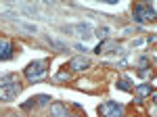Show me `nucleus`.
<instances>
[{
	"label": "nucleus",
	"instance_id": "nucleus-1",
	"mask_svg": "<svg viewBox=\"0 0 157 117\" xmlns=\"http://www.w3.org/2000/svg\"><path fill=\"white\" fill-rule=\"evenodd\" d=\"M21 92V84L13 73H0V100H13Z\"/></svg>",
	"mask_w": 157,
	"mask_h": 117
},
{
	"label": "nucleus",
	"instance_id": "nucleus-2",
	"mask_svg": "<svg viewBox=\"0 0 157 117\" xmlns=\"http://www.w3.org/2000/svg\"><path fill=\"white\" fill-rule=\"evenodd\" d=\"M46 73H48V61H46V58L34 61V63H29V65L25 67V77H27L29 82H40V80H44Z\"/></svg>",
	"mask_w": 157,
	"mask_h": 117
},
{
	"label": "nucleus",
	"instance_id": "nucleus-3",
	"mask_svg": "<svg viewBox=\"0 0 157 117\" xmlns=\"http://www.w3.org/2000/svg\"><path fill=\"white\" fill-rule=\"evenodd\" d=\"M98 115L101 117H121L124 115V107L115 100H105L98 107Z\"/></svg>",
	"mask_w": 157,
	"mask_h": 117
},
{
	"label": "nucleus",
	"instance_id": "nucleus-4",
	"mask_svg": "<svg viewBox=\"0 0 157 117\" xmlns=\"http://www.w3.org/2000/svg\"><path fill=\"white\" fill-rule=\"evenodd\" d=\"M155 17V9L151 4H136L134 6V19L138 23H145V21H153Z\"/></svg>",
	"mask_w": 157,
	"mask_h": 117
},
{
	"label": "nucleus",
	"instance_id": "nucleus-5",
	"mask_svg": "<svg viewBox=\"0 0 157 117\" xmlns=\"http://www.w3.org/2000/svg\"><path fill=\"white\" fill-rule=\"evenodd\" d=\"M13 55H15V46H13L9 40L0 38V61H6V58H11Z\"/></svg>",
	"mask_w": 157,
	"mask_h": 117
},
{
	"label": "nucleus",
	"instance_id": "nucleus-6",
	"mask_svg": "<svg viewBox=\"0 0 157 117\" xmlns=\"http://www.w3.org/2000/svg\"><path fill=\"white\" fill-rule=\"evenodd\" d=\"M88 65H90V61H88L86 57H75V58H71V61H69V67H71V69H75V71L86 69Z\"/></svg>",
	"mask_w": 157,
	"mask_h": 117
},
{
	"label": "nucleus",
	"instance_id": "nucleus-7",
	"mask_svg": "<svg viewBox=\"0 0 157 117\" xmlns=\"http://www.w3.org/2000/svg\"><path fill=\"white\" fill-rule=\"evenodd\" d=\"M136 92H138V98H145L147 94L153 92V86H151V84H143V86L136 88Z\"/></svg>",
	"mask_w": 157,
	"mask_h": 117
},
{
	"label": "nucleus",
	"instance_id": "nucleus-8",
	"mask_svg": "<svg viewBox=\"0 0 157 117\" xmlns=\"http://www.w3.org/2000/svg\"><path fill=\"white\" fill-rule=\"evenodd\" d=\"M115 86H117L120 90H126V92H132V90H134V86H130V80H126V77H124V80H120Z\"/></svg>",
	"mask_w": 157,
	"mask_h": 117
},
{
	"label": "nucleus",
	"instance_id": "nucleus-9",
	"mask_svg": "<svg viewBox=\"0 0 157 117\" xmlns=\"http://www.w3.org/2000/svg\"><path fill=\"white\" fill-rule=\"evenodd\" d=\"M63 117H73V115H69V113H65V115H63Z\"/></svg>",
	"mask_w": 157,
	"mask_h": 117
}]
</instances>
